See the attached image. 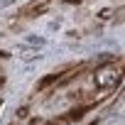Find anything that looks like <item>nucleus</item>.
Instances as JSON below:
<instances>
[{
	"label": "nucleus",
	"mask_w": 125,
	"mask_h": 125,
	"mask_svg": "<svg viewBox=\"0 0 125 125\" xmlns=\"http://www.w3.org/2000/svg\"><path fill=\"white\" fill-rule=\"evenodd\" d=\"M93 81H96V86H98V88H108V86H115V83L120 81V66H115V64L101 66V69L96 71Z\"/></svg>",
	"instance_id": "f257e3e1"
},
{
	"label": "nucleus",
	"mask_w": 125,
	"mask_h": 125,
	"mask_svg": "<svg viewBox=\"0 0 125 125\" xmlns=\"http://www.w3.org/2000/svg\"><path fill=\"white\" fill-rule=\"evenodd\" d=\"M47 10H49V0H44V3H34V5L25 8L22 15H25V17H37V15H42V12H47Z\"/></svg>",
	"instance_id": "f03ea898"
},
{
	"label": "nucleus",
	"mask_w": 125,
	"mask_h": 125,
	"mask_svg": "<svg viewBox=\"0 0 125 125\" xmlns=\"http://www.w3.org/2000/svg\"><path fill=\"white\" fill-rule=\"evenodd\" d=\"M59 76H61V74H49V76H44V79H42V81L37 83V88H39V91H44L47 86H52V83H56V81H59Z\"/></svg>",
	"instance_id": "7ed1b4c3"
},
{
	"label": "nucleus",
	"mask_w": 125,
	"mask_h": 125,
	"mask_svg": "<svg viewBox=\"0 0 125 125\" xmlns=\"http://www.w3.org/2000/svg\"><path fill=\"white\" fill-rule=\"evenodd\" d=\"M88 108H91V105H83V108H74V110H71V113H69L64 120H81V118H83V113H86Z\"/></svg>",
	"instance_id": "20e7f679"
},
{
	"label": "nucleus",
	"mask_w": 125,
	"mask_h": 125,
	"mask_svg": "<svg viewBox=\"0 0 125 125\" xmlns=\"http://www.w3.org/2000/svg\"><path fill=\"white\" fill-rule=\"evenodd\" d=\"M3 81H5V76H3V74H0V83H3Z\"/></svg>",
	"instance_id": "39448f33"
},
{
	"label": "nucleus",
	"mask_w": 125,
	"mask_h": 125,
	"mask_svg": "<svg viewBox=\"0 0 125 125\" xmlns=\"http://www.w3.org/2000/svg\"><path fill=\"white\" fill-rule=\"evenodd\" d=\"M69 3H79V0H69Z\"/></svg>",
	"instance_id": "423d86ee"
},
{
	"label": "nucleus",
	"mask_w": 125,
	"mask_h": 125,
	"mask_svg": "<svg viewBox=\"0 0 125 125\" xmlns=\"http://www.w3.org/2000/svg\"><path fill=\"white\" fill-rule=\"evenodd\" d=\"M0 105H3V101H0Z\"/></svg>",
	"instance_id": "0eeeda50"
}]
</instances>
